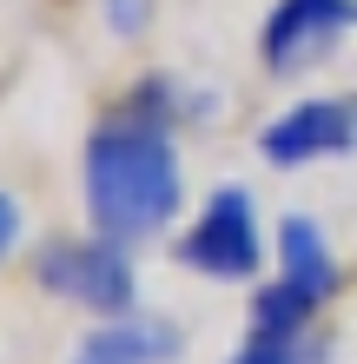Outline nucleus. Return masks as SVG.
Returning a JSON list of instances; mask_svg holds the SVG:
<instances>
[{
	"mask_svg": "<svg viewBox=\"0 0 357 364\" xmlns=\"http://www.w3.org/2000/svg\"><path fill=\"white\" fill-rule=\"evenodd\" d=\"M13 252H20V205L0 192V265H7Z\"/></svg>",
	"mask_w": 357,
	"mask_h": 364,
	"instance_id": "10",
	"label": "nucleus"
},
{
	"mask_svg": "<svg viewBox=\"0 0 357 364\" xmlns=\"http://www.w3.org/2000/svg\"><path fill=\"white\" fill-rule=\"evenodd\" d=\"M99 14H106V33L133 40L145 27V14H153V0H99Z\"/></svg>",
	"mask_w": 357,
	"mask_h": 364,
	"instance_id": "9",
	"label": "nucleus"
},
{
	"mask_svg": "<svg viewBox=\"0 0 357 364\" xmlns=\"http://www.w3.org/2000/svg\"><path fill=\"white\" fill-rule=\"evenodd\" d=\"M278 285L291 298H304L311 311H324L331 291H338V252H331L324 225L311 219V212L278 219Z\"/></svg>",
	"mask_w": 357,
	"mask_h": 364,
	"instance_id": "6",
	"label": "nucleus"
},
{
	"mask_svg": "<svg viewBox=\"0 0 357 364\" xmlns=\"http://www.w3.org/2000/svg\"><path fill=\"white\" fill-rule=\"evenodd\" d=\"M225 364H318V345H311V331H258L251 325Z\"/></svg>",
	"mask_w": 357,
	"mask_h": 364,
	"instance_id": "8",
	"label": "nucleus"
},
{
	"mask_svg": "<svg viewBox=\"0 0 357 364\" xmlns=\"http://www.w3.org/2000/svg\"><path fill=\"white\" fill-rule=\"evenodd\" d=\"M351 27H357V0H278V7L265 14L258 60H265V73L298 80V73L318 67V60L338 53V40Z\"/></svg>",
	"mask_w": 357,
	"mask_h": 364,
	"instance_id": "4",
	"label": "nucleus"
},
{
	"mask_svg": "<svg viewBox=\"0 0 357 364\" xmlns=\"http://www.w3.org/2000/svg\"><path fill=\"white\" fill-rule=\"evenodd\" d=\"M79 351H93V358H106V364H172L185 351V338H179L172 318L133 305V311H119V318H99Z\"/></svg>",
	"mask_w": 357,
	"mask_h": 364,
	"instance_id": "7",
	"label": "nucleus"
},
{
	"mask_svg": "<svg viewBox=\"0 0 357 364\" xmlns=\"http://www.w3.org/2000/svg\"><path fill=\"white\" fill-rule=\"evenodd\" d=\"M79 192H87L93 232H106L119 245L159 239L179 219V199H185L172 126L159 113H145L139 100L106 113L87 133V153H79Z\"/></svg>",
	"mask_w": 357,
	"mask_h": 364,
	"instance_id": "1",
	"label": "nucleus"
},
{
	"mask_svg": "<svg viewBox=\"0 0 357 364\" xmlns=\"http://www.w3.org/2000/svg\"><path fill=\"white\" fill-rule=\"evenodd\" d=\"M73 364H106V358H93V351H79V358H73Z\"/></svg>",
	"mask_w": 357,
	"mask_h": 364,
	"instance_id": "11",
	"label": "nucleus"
},
{
	"mask_svg": "<svg viewBox=\"0 0 357 364\" xmlns=\"http://www.w3.org/2000/svg\"><path fill=\"white\" fill-rule=\"evenodd\" d=\"M265 166H311V159H338L357 153V100H298L258 133Z\"/></svg>",
	"mask_w": 357,
	"mask_h": 364,
	"instance_id": "5",
	"label": "nucleus"
},
{
	"mask_svg": "<svg viewBox=\"0 0 357 364\" xmlns=\"http://www.w3.org/2000/svg\"><path fill=\"white\" fill-rule=\"evenodd\" d=\"M172 259L199 278H258L265 265V239H258V205H251L245 186H212V199L192 225H185V239L172 245Z\"/></svg>",
	"mask_w": 357,
	"mask_h": 364,
	"instance_id": "3",
	"label": "nucleus"
},
{
	"mask_svg": "<svg viewBox=\"0 0 357 364\" xmlns=\"http://www.w3.org/2000/svg\"><path fill=\"white\" fill-rule=\"evenodd\" d=\"M33 285L93 318H119L139 305V272L126 259V245L106 232L99 239H47L33 252Z\"/></svg>",
	"mask_w": 357,
	"mask_h": 364,
	"instance_id": "2",
	"label": "nucleus"
}]
</instances>
